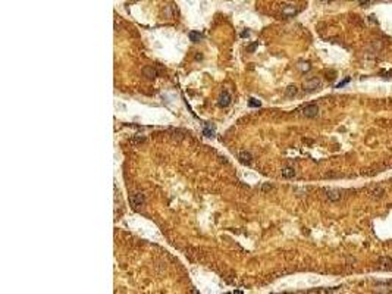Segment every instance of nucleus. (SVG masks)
<instances>
[{
	"label": "nucleus",
	"instance_id": "f257e3e1",
	"mask_svg": "<svg viewBox=\"0 0 392 294\" xmlns=\"http://www.w3.org/2000/svg\"><path fill=\"white\" fill-rule=\"evenodd\" d=\"M322 87V81L319 78H310L304 82V91L306 93H313L316 90H319Z\"/></svg>",
	"mask_w": 392,
	"mask_h": 294
},
{
	"label": "nucleus",
	"instance_id": "f03ea898",
	"mask_svg": "<svg viewBox=\"0 0 392 294\" xmlns=\"http://www.w3.org/2000/svg\"><path fill=\"white\" fill-rule=\"evenodd\" d=\"M129 201H131V206H132L134 209H138V207H141L144 205L146 199H144V194L143 193H134V194H131Z\"/></svg>",
	"mask_w": 392,
	"mask_h": 294
},
{
	"label": "nucleus",
	"instance_id": "7ed1b4c3",
	"mask_svg": "<svg viewBox=\"0 0 392 294\" xmlns=\"http://www.w3.org/2000/svg\"><path fill=\"white\" fill-rule=\"evenodd\" d=\"M325 193H326V197L331 201H338L342 199V191L338 190V188H326Z\"/></svg>",
	"mask_w": 392,
	"mask_h": 294
},
{
	"label": "nucleus",
	"instance_id": "20e7f679",
	"mask_svg": "<svg viewBox=\"0 0 392 294\" xmlns=\"http://www.w3.org/2000/svg\"><path fill=\"white\" fill-rule=\"evenodd\" d=\"M319 106L317 105H308L303 109V115L306 116V118H316L317 115H319Z\"/></svg>",
	"mask_w": 392,
	"mask_h": 294
},
{
	"label": "nucleus",
	"instance_id": "39448f33",
	"mask_svg": "<svg viewBox=\"0 0 392 294\" xmlns=\"http://www.w3.org/2000/svg\"><path fill=\"white\" fill-rule=\"evenodd\" d=\"M231 100H232V99H231V94L228 93V91H223V93L219 96L218 105H219L220 107H228L231 105Z\"/></svg>",
	"mask_w": 392,
	"mask_h": 294
},
{
	"label": "nucleus",
	"instance_id": "423d86ee",
	"mask_svg": "<svg viewBox=\"0 0 392 294\" xmlns=\"http://www.w3.org/2000/svg\"><path fill=\"white\" fill-rule=\"evenodd\" d=\"M238 159H239L241 163L248 165V163H251V161H253V154L250 153V152H247V150H242V152H239Z\"/></svg>",
	"mask_w": 392,
	"mask_h": 294
},
{
	"label": "nucleus",
	"instance_id": "0eeeda50",
	"mask_svg": "<svg viewBox=\"0 0 392 294\" xmlns=\"http://www.w3.org/2000/svg\"><path fill=\"white\" fill-rule=\"evenodd\" d=\"M295 14H297L295 5H285V6H282V15H284V16L289 18V16H294Z\"/></svg>",
	"mask_w": 392,
	"mask_h": 294
},
{
	"label": "nucleus",
	"instance_id": "6e6552de",
	"mask_svg": "<svg viewBox=\"0 0 392 294\" xmlns=\"http://www.w3.org/2000/svg\"><path fill=\"white\" fill-rule=\"evenodd\" d=\"M370 196L373 199H380L383 197V188L379 187V185H374V187L370 188Z\"/></svg>",
	"mask_w": 392,
	"mask_h": 294
},
{
	"label": "nucleus",
	"instance_id": "1a4fd4ad",
	"mask_svg": "<svg viewBox=\"0 0 392 294\" xmlns=\"http://www.w3.org/2000/svg\"><path fill=\"white\" fill-rule=\"evenodd\" d=\"M143 74L146 75L147 78H150V80H153V78L157 77V71H156L153 66H146L144 69H143Z\"/></svg>",
	"mask_w": 392,
	"mask_h": 294
},
{
	"label": "nucleus",
	"instance_id": "9d476101",
	"mask_svg": "<svg viewBox=\"0 0 392 294\" xmlns=\"http://www.w3.org/2000/svg\"><path fill=\"white\" fill-rule=\"evenodd\" d=\"M282 177L284 178H294L295 177V169L291 166H286L282 169Z\"/></svg>",
	"mask_w": 392,
	"mask_h": 294
},
{
	"label": "nucleus",
	"instance_id": "9b49d317",
	"mask_svg": "<svg viewBox=\"0 0 392 294\" xmlns=\"http://www.w3.org/2000/svg\"><path fill=\"white\" fill-rule=\"evenodd\" d=\"M188 38L193 41V43H200V40L203 38V35H201L198 31H190V33H188Z\"/></svg>",
	"mask_w": 392,
	"mask_h": 294
},
{
	"label": "nucleus",
	"instance_id": "f8f14e48",
	"mask_svg": "<svg viewBox=\"0 0 392 294\" xmlns=\"http://www.w3.org/2000/svg\"><path fill=\"white\" fill-rule=\"evenodd\" d=\"M297 93H298V88L295 87V85H289V87L285 90L286 97H294V96H295Z\"/></svg>",
	"mask_w": 392,
	"mask_h": 294
},
{
	"label": "nucleus",
	"instance_id": "ddd939ff",
	"mask_svg": "<svg viewBox=\"0 0 392 294\" xmlns=\"http://www.w3.org/2000/svg\"><path fill=\"white\" fill-rule=\"evenodd\" d=\"M297 68H298L301 72H307V71L312 69V65H310L308 62H300L298 65H297Z\"/></svg>",
	"mask_w": 392,
	"mask_h": 294
},
{
	"label": "nucleus",
	"instance_id": "4468645a",
	"mask_svg": "<svg viewBox=\"0 0 392 294\" xmlns=\"http://www.w3.org/2000/svg\"><path fill=\"white\" fill-rule=\"evenodd\" d=\"M261 103H260V100H257V99H254V97H251L250 100H248V106L250 107H259Z\"/></svg>",
	"mask_w": 392,
	"mask_h": 294
},
{
	"label": "nucleus",
	"instance_id": "2eb2a0df",
	"mask_svg": "<svg viewBox=\"0 0 392 294\" xmlns=\"http://www.w3.org/2000/svg\"><path fill=\"white\" fill-rule=\"evenodd\" d=\"M204 135L206 137H213L214 135V129H210V128H204Z\"/></svg>",
	"mask_w": 392,
	"mask_h": 294
},
{
	"label": "nucleus",
	"instance_id": "dca6fc26",
	"mask_svg": "<svg viewBox=\"0 0 392 294\" xmlns=\"http://www.w3.org/2000/svg\"><path fill=\"white\" fill-rule=\"evenodd\" d=\"M347 82H350V78H347V80H344V81H341V82H339L338 85H336V88H341V87H344V85H345Z\"/></svg>",
	"mask_w": 392,
	"mask_h": 294
},
{
	"label": "nucleus",
	"instance_id": "f3484780",
	"mask_svg": "<svg viewBox=\"0 0 392 294\" xmlns=\"http://www.w3.org/2000/svg\"><path fill=\"white\" fill-rule=\"evenodd\" d=\"M359 2H360V5L366 6V5H369V2H370V0H359Z\"/></svg>",
	"mask_w": 392,
	"mask_h": 294
},
{
	"label": "nucleus",
	"instance_id": "a211bd4d",
	"mask_svg": "<svg viewBox=\"0 0 392 294\" xmlns=\"http://www.w3.org/2000/svg\"><path fill=\"white\" fill-rule=\"evenodd\" d=\"M269 188H272L270 184H266V185H263V190H269Z\"/></svg>",
	"mask_w": 392,
	"mask_h": 294
},
{
	"label": "nucleus",
	"instance_id": "6ab92c4d",
	"mask_svg": "<svg viewBox=\"0 0 392 294\" xmlns=\"http://www.w3.org/2000/svg\"><path fill=\"white\" fill-rule=\"evenodd\" d=\"M241 35H242V37H248V35H250V33H248V31H247V33H242V34H241Z\"/></svg>",
	"mask_w": 392,
	"mask_h": 294
}]
</instances>
